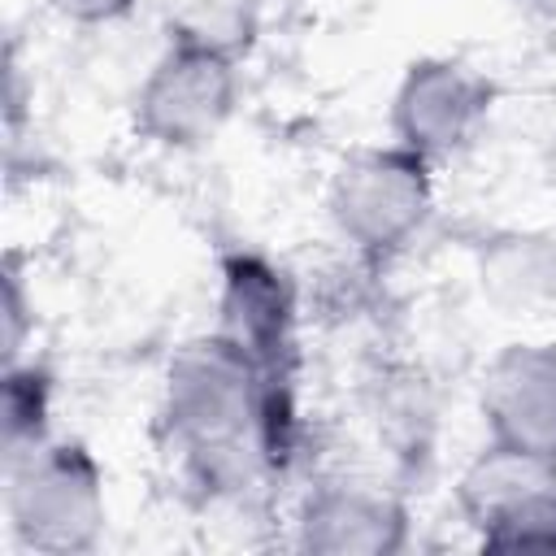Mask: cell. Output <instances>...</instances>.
I'll list each match as a JSON object with an SVG mask.
<instances>
[{
	"label": "cell",
	"instance_id": "obj_5",
	"mask_svg": "<svg viewBox=\"0 0 556 556\" xmlns=\"http://www.w3.org/2000/svg\"><path fill=\"white\" fill-rule=\"evenodd\" d=\"M491 83L456 56H421L391 96V139L430 165L460 152L491 113Z\"/></svg>",
	"mask_w": 556,
	"mask_h": 556
},
{
	"label": "cell",
	"instance_id": "obj_12",
	"mask_svg": "<svg viewBox=\"0 0 556 556\" xmlns=\"http://www.w3.org/2000/svg\"><path fill=\"white\" fill-rule=\"evenodd\" d=\"M52 426V378L30 361L4 365V460H17L48 443Z\"/></svg>",
	"mask_w": 556,
	"mask_h": 556
},
{
	"label": "cell",
	"instance_id": "obj_4",
	"mask_svg": "<svg viewBox=\"0 0 556 556\" xmlns=\"http://www.w3.org/2000/svg\"><path fill=\"white\" fill-rule=\"evenodd\" d=\"M239 104V61L169 43L135 91V126L161 148H200L222 135Z\"/></svg>",
	"mask_w": 556,
	"mask_h": 556
},
{
	"label": "cell",
	"instance_id": "obj_13",
	"mask_svg": "<svg viewBox=\"0 0 556 556\" xmlns=\"http://www.w3.org/2000/svg\"><path fill=\"white\" fill-rule=\"evenodd\" d=\"M478 534L491 552H556V486L517 504Z\"/></svg>",
	"mask_w": 556,
	"mask_h": 556
},
{
	"label": "cell",
	"instance_id": "obj_11",
	"mask_svg": "<svg viewBox=\"0 0 556 556\" xmlns=\"http://www.w3.org/2000/svg\"><path fill=\"white\" fill-rule=\"evenodd\" d=\"M165 30L169 43L243 61V52L256 43L261 13L256 0H165Z\"/></svg>",
	"mask_w": 556,
	"mask_h": 556
},
{
	"label": "cell",
	"instance_id": "obj_6",
	"mask_svg": "<svg viewBox=\"0 0 556 556\" xmlns=\"http://www.w3.org/2000/svg\"><path fill=\"white\" fill-rule=\"evenodd\" d=\"M217 334L252 356L265 374H287L295 348V291L278 265L256 252H235L222 265Z\"/></svg>",
	"mask_w": 556,
	"mask_h": 556
},
{
	"label": "cell",
	"instance_id": "obj_8",
	"mask_svg": "<svg viewBox=\"0 0 556 556\" xmlns=\"http://www.w3.org/2000/svg\"><path fill=\"white\" fill-rule=\"evenodd\" d=\"M478 408L491 439L552 452L556 443V343L526 339L491 356Z\"/></svg>",
	"mask_w": 556,
	"mask_h": 556
},
{
	"label": "cell",
	"instance_id": "obj_7",
	"mask_svg": "<svg viewBox=\"0 0 556 556\" xmlns=\"http://www.w3.org/2000/svg\"><path fill=\"white\" fill-rule=\"evenodd\" d=\"M295 543L330 556H387L408 543V513L382 486L321 482L300 500Z\"/></svg>",
	"mask_w": 556,
	"mask_h": 556
},
{
	"label": "cell",
	"instance_id": "obj_2",
	"mask_svg": "<svg viewBox=\"0 0 556 556\" xmlns=\"http://www.w3.org/2000/svg\"><path fill=\"white\" fill-rule=\"evenodd\" d=\"M4 513L13 539L30 552H91L109 517L100 460L70 439H48L4 460Z\"/></svg>",
	"mask_w": 556,
	"mask_h": 556
},
{
	"label": "cell",
	"instance_id": "obj_3",
	"mask_svg": "<svg viewBox=\"0 0 556 556\" xmlns=\"http://www.w3.org/2000/svg\"><path fill=\"white\" fill-rule=\"evenodd\" d=\"M326 208L356 252L387 256L426 226L434 208V165L395 139L352 152L330 178Z\"/></svg>",
	"mask_w": 556,
	"mask_h": 556
},
{
	"label": "cell",
	"instance_id": "obj_16",
	"mask_svg": "<svg viewBox=\"0 0 556 556\" xmlns=\"http://www.w3.org/2000/svg\"><path fill=\"white\" fill-rule=\"evenodd\" d=\"M552 465H556V443H552Z\"/></svg>",
	"mask_w": 556,
	"mask_h": 556
},
{
	"label": "cell",
	"instance_id": "obj_15",
	"mask_svg": "<svg viewBox=\"0 0 556 556\" xmlns=\"http://www.w3.org/2000/svg\"><path fill=\"white\" fill-rule=\"evenodd\" d=\"M26 326H30V317H26V295H22L17 274H9V282H4V365H13V361L22 356Z\"/></svg>",
	"mask_w": 556,
	"mask_h": 556
},
{
	"label": "cell",
	"instance_id": "obj_1",
	"mask_svg": "<svg viewBox=\"0 0 556 556\" xmlns=\"http://www.w3.org/2000/svg\"><path fill=\"white\" fill-rule=\"evenodd\" d=\"M265 378L269 374L217 330L178 348L165 369L161 421L195 478H235L269 465L256 439Z\"/></svg>",
	"mask_w": 556,
	"mask_h": 556
},
{
	"label": "cell",
	"instance_id": "obj_14",
	"mask_svg": "<svg viewBox=\"0 0 556 556\" xmlns=\"http://www.w3.org/2000/svg\"><path fill=\"white\" fill-rule=\"evenodd\" d=\"M56 17L74 22V26H109L135 13L139 0H43Z\"/></svg>",
	"mask_w": 556,
	"mask_h": 556
},
{
	"label": "cell",
	"instance_id": "obj_9",
	"mask_svg": "<svg viewBox=\"0 0 556 556\" xmlns=\"http://www.w3.org/2000/svg\"><path fill=\"white\" fill-rule=\"evenodd\" d=\"M478 287L504 317H556V235L500 230L478 252Z\"/></svg>",
	"mask_w": 556,
	"mask_h": 556
},
{
	"label": "cell",
	"instance_id": "obj_10",
	"mask_svg": "<svg viewBox=\"0 0 556 556\" xmlns=\"http://www.w3.org/2000/svg\"><path fill=\"white\" fill-rule=\"evenodd\" d=\"M552 486H556L552 452L508 443V439H486L478 447V456L460 469L456 504L473 530H486L491 521H500L504 513H513L517 504H526Z\"/></svg>",
	"mask_w": 556,
	"mask_h": 556
}]
</instances>
